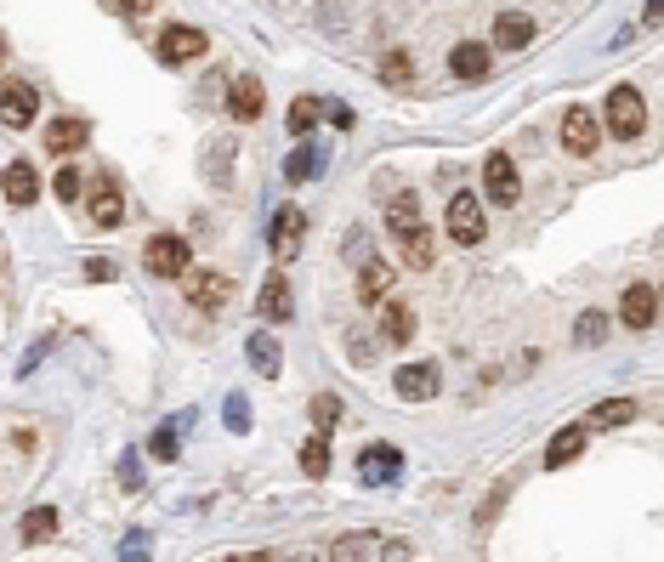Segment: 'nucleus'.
I'll return each instance as SVG.
<instances>
[{"mask_svg": "<svg viewBox=\"0 0 664 562\" xmlns=\"http://www.w3.org/2000/svg\"><path fill=\"white\" fill-rule=\"evenodd\" d=\"M642 125H647L642 91H636V86H613L608 91V131L619 142H636V137H642Z\"/></svg>", "mask_w": 664, "mask_h": 562, "instance_id": "f257e3e1", "label": "nucleus"}, {"mask_svg": "<svg viewBox=\"0 0 664 562\" xmlns=\"http://www.w3.org/2000/svg\"><path fill=\"white\" fill-rule=\"evenodd\" d=\"M188 262H193V250L182 245L176 233H154L148 250H142V267H148L154 279H188Z\"/></svg>", "mask_w": 664, "mask_h": 562, "instance_id": "f03ea898", "label": "nucleus"}, {"mask_svg": "<svg viewBox=\"0 0 664 562\" xmlns=\"http://www.w3.org/2000/svg\"><path fill=\"white\" fill-rule=\"evenodd\" d=\"M205 29H193V23H171L165 35H159V63H171V69H182V63H193V57H205Z\"/></svg>", "mask_w": 664, "mask_h": 562, "instance_id": "7ed1b4c3", "label": "nucleus"}, {"mask_svg": "<svg viewBox=\"0 0 664 562\" xmlns=\"http://www.w3.org/2000/svg\"><path fill=\"white\" fill-rule=\"evenodd\" d=\"M449 239L455 245H483V199L466 194V188L449 199Z\"/></svg>", "mask_w": 664, "mask_h": 562, "instance_id": "20e7f679", "label": "nucleus"}, {"mask_svg": "<svg viewBox=\"0 0 664 562\" xmlns=\"http://www.w3.org/2000/svg\"><path fill=\"white\" fill-rule=\"evenodd\" d=\"M562 148H568V154H585V159L602 148V120H596L591 108H568V114H562Z\"/></svg>", "mask_w": 664, "mask_h": 562, "instance_id": "39448f33", "label": "nucleus"}, {"mask_svg": "<svg viewBox=\"0 0 664 562\" xmlns=\"http://www.w3.org/2000/svg\"><path fill=\"white\" fill-rule=\"evenodd\" d=\"M483 194H489L494 205H517V199H523V176H517L511 154H489V165H483Z\"/></svg>", "mask_w": 664, "mask_h": 562, "instance_id": "423d86ee", "label": "nucleus"}, {"mask_svg": "<svg viewBox=\"0 0 664 562\" xmlns=\"http://www.w3.org/2000/svg\"><path fill=\"white\" fill-rule=\"evenodd\" d=\"M437 364H403L398 375H392V392H398L403 404H426V398H437Z\"/></svg>", "mask_w": 664, "mask_h": 562, "instance_id": "0eeeda50", "label": "nucleus"}, {"mask_svg": "<svg viewBox=\"0 0 664 562\" xmlns=\"http://www.w3.org/2000/svg\"><path fill=\"white\" fill-rule=\"evenodd\" d=\"M35 86H23V80H12V86H0V120L12 125V131H23V125H35Z\"/></svg>", "mask_w": 664, "mask_h": 562, "instance_id": "6e6552de", "label": "nucleus"}, {"mask_svg": "<svg viewBox=\"0 0 664 562\" xmlns=\"http://www.w3.org/2000/svg\"><path fill=\"white\" fill-rule=\"evenodd\" d=\"M0 194L12 199V205H35L40 199V171L29 159H12L6 171H0Z\"/></svg>", "mask_w": 664, "mask_h": 562, "instance_id": "1a4fd4ad", "label": "nucleus"}, {"mask_svg": "<svg viewBox=\"0 0 664 562\" xmlns=\"http://www.w3.org/2000/svg\"><path fill=\"white\" fill-rule=\"evenodd\" d=\"M86 142H91V120H80V114H63V120L46 125V154H74Z\"/></svg>", "mask_w": 664, "mask_h": 562, "instance_id": "9d476101", "label": "nucleus"}, {"mask_svg": "<svg viewBox=\"0 0 664 562\" xmlns=\"http://www.w3.org/2000/svg\"><path fill=\"white\" fill-rule=\"evenodd\" d=\"M228 290L233 284L222 279V273H188V301L199 313H222V307H228Z\"/></svg>", "mask_w": 664, "mask_h": 562, "instance_id": "9b49d317", "label": "nucleus"}, {"mask_svg": "<svg viewBox=\"0 0 664 562\" xmlns=\"http://www.w3.org/2000/svg\"><path fill=\"white\" fill-rule=\"evenodd\" d=\"M619 318H625L630 330H647V324L659 318V290H653V284H630L625 301H619Z\"/></svg>", "mask_w": 664, "mask_h": 562, "instance_id": "f8f14e48", "label": "nucleus"}, {"mask_svg": "<svg viewBox=\"0 0 664 562\" xmlns=\"http://www.w3.org/2000/svg\"><path fill=\"white\" fill-rule=\"evenodd\" d=\"M228 108H233V120H262V108H267V91L256 74H239L228 86Z\"/></svg>", "mask_w": 664, "mask_h": 562, "instance_id": "ddd939ff", "label": "nucleus"}, {"mask_svg": "<svg viewBox=\"0 0 664 562\" xmlns=\"http://www.w3.org/2000/svg\"><path fill=\"white\" fill-rule=\"evenodd\" d=\"M358 472H364V483H392L403 472V455L392 443H369L364 455H358Z\"/></svg>", "mask_w": 664, "mask_h": 562, "instance_id": "4468645a", "label": "nucleus"}, {"mask_svg": "<svg viewBox=\"0 0 664 562\" xmlns=\"http://www.w3.org/2000/svg\"><path fill=\"white\" fill-rule=\"evenodd\" d=\"M534 35H540V23L528 18V12H500V18H494V46H500V52H517V46H528Z\"/></svg>", "mask_w": 664, "mask_h": 562, "instance_id": "2eb2a0df", "label": "nucleus"}, {"mask_svg": "<svg viewBox=\"0 0 664 562\" xmlns=\"http://www.w3.org/2000/svg\"><path fill=\"white\" fill-rule=\"evenodd\" d=\"M489 69H494V57H489V46H477V40H460L455 52H449V74H455V80H483Z\"/></svg>", "mask_w": 664, "mask_h": 562, "instance_id": "dca6fc26", "label": "nucleus"}, {"mask_svg": "<svg viewBox=\"0 0 664 562\" xmlns=\"http://www.w3.org/2000/svg\"><path fill=\"white\" fill-rule=\"evenodd\" d=\"M256 313H262L267 324H284V318L296 313V301H290V284H284L279 273H267L262 296H256Z\"/></svg>", "mask_w": 664, "mask_h": 562, "instance_id": "f3484780", "label": "nucleus"}, {"mask_svg": "<svg viewBox=\"0 0 664 562\" xmlns=\"http://www.w3.org/2000/svg\"><path fill=\"white\" fill-rule=\"evenodd\" d=\"M301 228H307V216L296 211V205H284L279 222H273V250H279V262H290L301 250Z\"/></svg>", "mask_w": 664, "mask_h": 562, "instance_id": "a211bd4d", "label": "nucleus"}, {"mask_svg": "<svg viewBox=\"0 0 664 562\" xmlns=\"http://www.w3.org/2000/svg\"><path fill=\"white\" fill-rule=\"evenodd\" d=\"M386 290H392V267H386L381 256H364V273H358V301H364V307H375V301H386Z\"/></svg>", "mask_w": 664, "mask_h": 562, "instance_id": "6ab92c4d", "label": "nucleus"}, {"mask_svg": "<svg viewBox=\"0 0 664 562\" xmlns=\"http://www.w3.org/2000/svg\"><path fill=\"white\" fill-rule=\"evenodd\" d=\"M585 432H591V426H562L557 438L545 443V472H557V466H568V460H574L579 449H585Z\"/></svg>", "mask_w": 664, "mask_h": 562, "instance_id": "aec40b11", "label": "nucleus"}, {"mask_svg": "<svg viewBox=\"0 0 664 562\" xmlns=\"http://www.w3.org/2000/svg\"><path fill=\"white\" fill-rule=\"evenodd\" d=\"M636 421V398H608V404L591 409V421L585 426H602V432H613V426H630Z\"/></svg>", "mask_w": 664, "mask_h": 562, "instance_id": "412c9836", "label": "nucleus"}, {"mask_svg": "<svg viewBox=\"0 0 664 562\" xmlns=\"http://www.w3.org/2000/svg\"><path fill=\"white\" fill-rule=\"evenodd\" d=\"M415 335V313L403 301H386L381 307V341H409Z\"/></svg>", "mask_w": 664, "mask_h": 562, "instance_id": "4be33fe9", "label": "nucleus"}, {"mask_svg": "<svg viewBox=\"0 0 664 562\" xmlns=\"http://www.w3.org/2000/svg\"><path fill=\"white\" fill-rule=\"evenodd\" d=\"M386 228L398 233V239H403V233H415L420 228V199L415 194H398V199H392V205H386Z\"/></svg>", "mask_w": 664, "mask_h": 562, "instance_id": "5701e85b", "label": "nucleus"}, {"mask_svg": "<svg viewBox=\"0 0 664 562\" xmlns=\"http://www.w3.org/2000/svg\"><path fill=\"white\" fill-rule=\"evenodd\" d=\"M250 369H256V375H279V364H284V352H279V341H273V335H250Z\"/></svg>", "mask_w": 664, "mask_h": 562, "instance_id": "b1692460", "label": "nucleus"}, {"mask_svg": "<svg viewBox=\"0 0 664 562\" xmlns=\"http://www.w3.org/2000/svg\"><path fill=\"white\" fill-rule=\"evenodd\" d=\"M91 216H97V228H120L125 222V205H120V194H114V182H103V188L91 194Z\"/></svg>", "mask_w": 664, "mask_h": 562, "instance_id": "393cba45", "label": "nucleus"}, {"mask_svg": "<svg viewBox=\"0 0 664 562\" xmlns=\"http://www.w3.org/2000/svg\"><path fill=\"white\" fill-rule=\"evenodd\" d=\"M318 171H324V154H318V148H307V142L290 148V159H284V176H290V182H313Z\"/></svg>", "mask_w": 664, "mask_h": 562, "instance_id": "a878e982", "label": "nucleus"}, {"mask_svg": "<svg viewBox=\"0 0 664 562\" xmlns=\"http://www.w3.org/2000/svg\"><path fill=\"white\" fill-rule=\"evenodd\" d=\"M375 74H381L392 91H403L409 80H415V57H409V52H386L381 63H375Z\"/></svg>", "mask_w": 664, "mask_h": 562, "instance_id": "bb28decb", "label": "nucleus"}, {"mask_svg": "<svg viewBox=\"0 0 664 562\" xmlns=\"http://www.w3.org/2000/svg\"><path fill=\"white\" fill-rule=\"evenodd\" d=\"M432 256H437V239H432V233H426V228L403 233V262L415 267V273H420V267H432Z\"/></svg>", "mask_w": 664, "mask_h": 562, "instance_id": "cd10ccee", "label": "nucleus"}, {"mask_svg": "<svg viewBox=\"0 0 664 562\" xmlns=\"http://www.w3.org/2000/svg\"><path fill=\"white\" fill-rule=\"evenodd\" d=\"M18 534H23V545L52 540V534H57V511H52V506H35L29 517H23V528H18Z\"/></svg>", "mask_w": 664, "mask_h": 562, "instance_id": "c85d7f7f", "label": "nucleus"}, {"mask_svg": "<svg viewBox=\"0 0 664 562\" xmlns=\"http://www.w3.org/2000/svg\"><path fill=\"white\" fill-rule=\"evenodd\" d=\"M369 551H375L369 534H341V540L330 545V562H369Z\"/></svg>", "mask_w": 664, "mask_h": 562, "instance_id": "c756f323", "label": "nucleus"}, {"mask_svg": "<svg viewBox=\"0 0 664 562\" xmlns=\"http://www.w3.org/2000/svg\"><path fill=\"white\" fill-rule=\"evenodd\" d=\"M301 472H307V477L330 472V438H307V443H301Z\"/></svg>", "mask_w": 664, "mask_h": 562, "instance_id": "7c9ffc66", "label": "nucleus"}, {"mask_svg": "<svg viewBox=\"0 0 664 562\" xmlns=\"http://www.w3.org/2000/svg\"><path fill=\"white\" fill-rule=\"evenodd\" d=\"M574 341L579 347H596V341H608V313H579V324H574Z\"/></svg>", "mask_w": 664, "mask_h": 562, "instance_id": "2f4dec72", "label": "nucleus"}, {"mask_svg": "<svg viewBox=\"0 0 664 562\" xmlns=\"http://www.w3.org/2000/svg\"><path fill=\"white\" fill-rule=\"evenodd\" d=\"M318 114H324V108H318V97H296V103H290V131H313Z\"/></svg>", "mask_w": 664, "mask_h": 562, "instance_id": "473e14b6", "label": "nucleus"}, {"mask_svg": "<svg viewBox=\"0 0 664 562\" xmlns=\"http://www.w3.org/2000/svg\"><path fill=\"white\" fill-rule=\"evenodd\" d=\"M222 415H228V426H233V432H250V398H245V392H228Z\"/></svg>", "mask_w": 664, "mask_h": 562, "instance_id": "72a5a7b5", "label": "nucleus"}, {"mask_svg": "<svg viewBox=\"0 0 664 562\" xmlns=\"http://www.w3.org/2000/svg\"><path fill=\"white\" fill-rule=\"evenodd\" d=\"M148 455H154V460H176V421H171V426H159V432H154Z\"/></svg>", "mask_w": 664, "mask_h": 562, "instance_id": "f704fd0d", "label": "nucleus"}, {"mask_svg": "<svg viewBox=\"0 0 664 562\" xmlns=\"http://www.w3.org/2000/svg\"><path fill=\"white\" fill-rule=\"evenodd\" d=\"M80 188H86V182H80V171H74V165H63V171H57V182H52L57 199H80Z\"/></svg>", "mask_w": 664, "mask_h": 562, "instance_id": "c9c22d12", "label": "nucleus"}, {"mask_svg": "<svg viewBox=\"0 0 664 562\" xmlns=\"http://www.w3.org/2000/svg\"><path fill=\"white\" fill-rule=\"evenodd\" d=\"M148 551H154V540H148V534H125V545H120L125 562H148Z\"/></svg>", "mask_w": 664, "mask_h": 562, "instance_id": "e433bc0d", "label": "nucleus"}, {"mask_svg": "<svg viewBox=\"0 0 664 562\" xmlns=\"http://www.w3.org/2000/svg\"><path fill=\"white\" fill-rule=\"evenodd\" d=\"M335 415H341V398H330V392H324V398H313V421H324V432H330Z\"/></svg>", "mask_w": 664, "mask_h": 562, "instance_id": "4c0bfd02", "label": "nucleus"}, {"mask_svg": "<svg viewBox=\"0 0 664 562\" xmlns=\"http://www.w3.org/2000/svg\"><path fill=\"white\" fill-rule=\"evenodd\" d=\"M324 114H330L335 131H352V108L347 103H324Z\"/></svg>", "mask_w": 664, "mask_h": 562, "instance_id": "58836bf2", "label": "nucleus"}, {"mask_svg": "<svg viewBox=\"0 0 664 562\" xmlns=\"http://www.w3.org/2000/svg\"><path fill=\"white\" fill-rule=\"evenodd\" d=\"M120 483H125V489H142V472H137V455H125V466H120Z\"/></svg>", "mask_w": 664, "mask_h": 562, "instance_id": "ea45409f", "label": "nucleus"}, {"mask_svg": "<svg viewBox=\"0 0 664 562\" xmlns=\"http://www.w3.org/2000/svg\"><path fill=\"white\" fill-rule=\"evenodd\" d=\"M381 562H409V545H403V540H386L381 545Z\"/></svg>", "mask_w": 664, "mask_h": 562, "instance_id": "a19ab883", "label": "nucleus"}, {"mask_svg": "<svg viewBox=\"0 0 664 562\" xmlns=\"http://www.w3.org/2000/svg\"><path fill=\"white\" fill-rule=\"evenodd\" d=\"M114 6H120V12H131V18H137V12H148V6H154V0H114Z\"/></svg>", "mask_w": 664, "mask_h": 562, "instance_id": "79ce46f5", "label": "nucleus"}, {"mask_svg": "<svg viewBox=\"0 0 664 562\" xmlns=\"http://www.w3.org/2000/svg\"><path fill=\"white\" fill-rule=\"evenodd\" d=\"M664 18V0H647V18L642 23H659Z\"/></svg>", "mask_w": 664, "mask_h": 562, "instance_id": "37998d69", "label": "nucleus"}, {"mask_svg": "<svg viewBox=\"0 0 664 562\" xmlns=\"http://www.w3.org/2000/svg\"><path fill=\"white\" fill-rule=\"evenodd\" d=\"M216 562H245V557H216Z\"/></svg>", "mask_w": 664, "mask_h": 562, "instance_id": "c03bdc74", "label": "nucleus"}, {"mask_svg": "<svg viewBox=\"0 0 664 562\" xmlns=\"http://www.w3.org/2000/svg\"><path fill=\"white\" fill-rule=\"evenodd\" d=\"M245 562H273V557H245Z\"/></svg>", "mask_w": 664, "mask_h": 562, "instance_id": "a18cd8bd", "label": "nucleus"}, {"mask_svg": "<svg viewBox=\"0 0 664 562\" xmlns=\"http://www.w3.org/2000/svg\"><path fill=\"white\" fill-rule=\"evenodd\" d=\"M0 63H6V40H0Z\"/></svg>", "mask_w": 664, "mask_h": 562, "instance_id": "49530a36", "label": "nucleus"}]
</instances>
